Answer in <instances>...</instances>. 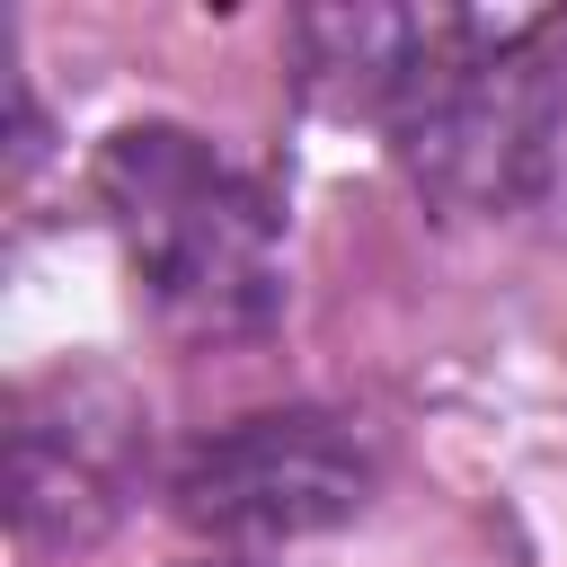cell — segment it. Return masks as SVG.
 Segmentation results:
<instances>
[{
    "mask_svg": "<svg viewBox=\"0 0 567 567\" xmlns=\"http://www.w3.org/2000/svg\"><path fill=\"white\" fill-rule=\"evenodd\" d=\"M372 487H381V452L337 408H257V416L204 434L168 470L177 523H195L230 549L337 532L372 505Z\"/></svg>",
    "mask_w": 567,
    "mask_h": 567,
    "instance_id": "3",
    "label": "cell"
},
{
    "mask_svg": "<svg viewBox=\"0 0 567 567\" xmlns=\"http://www.w3.org/2000/svg\"><path fill=\"white\" fill-rule=\"evenodd\" d=\"M390 151L443 221L567 230V18L478 9V35L399 106Z\"/></svg>",
    "mask_w": 567,
    "mask_h": 567,
    "instance_id": "2",
    "label": "cell"
},
{
    "mask_svg": "<svg viewBox=\"0 0 567 567\" xmlns=\"http://www.w3.org/2000/svg\"><path fill=\"white\" fill-rule=\"evenodd\" d=\"M97 204L124 239L133 284L177 337H266L284 319V213L195 124H124L97 151Z\"/></svg>",
    "mask_w": 567,
    "mask_h": 567,
    "instance_id": "1",
    "label": "cell"
},
{
    "mask_svg": "<svg viewBox=\"0 0 567 567\" xmlns=\"http://www.w3.org/2000/svg\"><path fill=\"white\" fill-rule=\"evenodd\" d=\"M186 567H266L257 549H213V558H186Z\"/></svg>",
    "mask_w": 567,
    "mask_h": 567,
    "instance_id": "6",
    "label": "cell"
},
{
    "mask_svg": "<svg viewBox=\"0 0 567 567\" xmlns=\"http://www.w3.org/2000/svg\"><path fill=\"white\" fill-rule=\"evenodd\" d=\"M151 470V408L106 363H62L9 416V523L27 549H97Z\"/></svg>",
    "mask_w": 567,
    "mask_h": 567,
    "instance_id": "4",
    "label": "cell"
},
{
    "mask_svg": "<svg viewBox=\"0 0 567 567\" xmlns=\"http://www.w3.org/2000/svg\"><path fill=\"white\" fill-rule=\"evenodd\" d=\"M478 35V9H301L292 18V62L301 89L328 115H372L381 133L399 106Z\"/></svg>",
    "mask_w": 567,
    "mask_h": 567,
    "instance_id": "5",
    "label": "cell"
}]
</instances>
